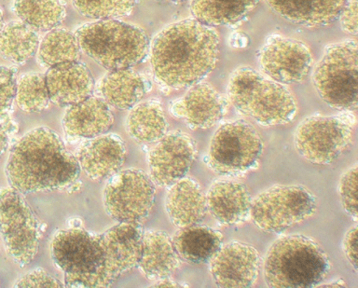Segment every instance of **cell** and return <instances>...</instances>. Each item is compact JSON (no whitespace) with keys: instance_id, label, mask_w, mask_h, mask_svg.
<instances>
[{"instance_id":"1","label":"cell","mask_w":358,"mask_h":288,"mask_svg":"<svg viewBox=\"0 0 358 288\" xmlns=\"http://www.w3.org/2000/svg\"><path fill=\"white\" fill-rule=\"evenodd\" d=\"M220 52L215 27L186 19L173 22L154 38L150 47L154 77L169 89H189L214 70Z\"/></svg>"},{"instance_id":"2","label":"cell","mask_w":358,"mask_h":288,"mask_svg":"<svg viewBox=\"0 0 358 288\" xmlns=\"http://www.w3.org/2000/svg\"><path fill=\"white\" fill-rule=\"evenodd\" d=\"M5 172L10 187L28 194L66 189L77 180L81 170L55 131L38 127L11 148Z\"/></svg>"},{"instance_id":"3","label":"cell","mask_w":358,"mask_h":288,"mask_svg":"<svg viewBox=\"0 0 358 288\" xmlns=\"http://www.w3.org/2000/svg\"><path fill=\"white\" fill-rule=\"evenodd\" d=\"M330 260L318 243L303 235L279 238L264 261V278L274 288L316 287L329 273Z\"/></svg>"},{"instance_id":"4","label":"cell","mask_w":358,"mask_h":288,"mask_svg":"<svg viewBox=\"0 0 358 288\" xmlns=\"http://www.w3.org/2000/svg\"><path fill=\"white\" fill-rule=\"evenodd\" d=\"M81 52L101 66L113 70L133 69L150 53L145 31L120 20H97L75 32Z\"/></svg>"},{"instance_id":"5","label":"cell","mask_w":358,"mask_h":288,"mask_svg":"<svg viewBox=\"0 0 358 288\" xmlns=\"http://www.w3.org/2000/svg\"><path fill=\"white\" fill-rule=\"evenodd\" d=\"M227 94L238 112L262 126L287 124L296 116L289 89L251 67H239L231 73Z\"/></svg>"},{"instance_id":"6","label":"cell","mask_w":358,"mask_h":288,"mask_svg":"<svg viewBox=\"0 0 358 288\" xmlns=\"http://www.w3.org/2000/svg\"><path fill=\"white\" fill-rule=\"evenodd\" d=\"M56 267L63 271L67 287H108L99 235L81 228L61 229L50 243Z\"/></svg>"},{"instance_id":"7","label":"cell","mask_w":358,"mask_h":288,"mask_svg":"<svg viewBox=\"0 0 358 288\" xmlns=\"http://www.w3.org/2000/svg\"><path fill=\"white\" fill-rule=\"evenodd\" d=\"M319 96L330 108L355 111L358 105L357 42L331 44L324 50L313 75Z\"/></svg>"},{"instance_id":"8","label":"cell","mask_w":358,"mask_h":288,"mask_svg":"<svg viewBox=\"0 0 358 288\" xmlns=\"http://www.w3.org/2000/svg\"><path fill=\"white\" fill-rule=\"evenodd\" d=\"M264 150L259 134L243 120L220 126L212 137L208 166L220 175L237 176L256 166Z\"/></svg>"},{"instance_id":"9","label":"cell","mask_w":358,"mask_h":288,"mask_svg":"<svg viewBox=\"0 0 358 288\" xmlns=\"http://www.w3.org/2000/svg\"><path fill=\"white\" fill-rule=\"evenodd\" d=\"M315 211V197L306 187L278 185L252 201L250 215L262 231L281 233L303 222Z\"/></svg>"},{"instance_id":"10","label":"cell","mask_w":358,"mask_h":288,"mask_svg":"<svg viewBox=\"0 0 358 288\" xmlns=\"http://www.w3.org/2000/svg\"><path fill=\"white\" fill-rule=\"evenodd\" d=\"M0 234L6 251L20 267L38 254L41 225L22 193L13 187L0 189Z\"/></svg>"},{"instance_id":"11","label":"cell","mask_w":358,"mask_h":288,"mask_svg":"<svg viewBox=\"0 0 358 288\" xmlns=\"http://www.w3.org/2000/svg\"><path fill=\"white\" fill-rule=\"evenodd\" d=\"M108 179L103 190L106 214L117 223L142 225L155 201L152 179L144 171L133 168L120 171Z\"/></svg>"},{"instance_id":"12","label":"cell","mask_w":358,"mask_h":288,"mask_svg":"<svg viewBox=\"0 0 358 288\" xmlns=\"http://www.w3.org/2000/svg\"><path fill=\"white\" fill-rule=\"evenodd\" d=\"M354 126L347 117H307L296 128L294 144L299 155L312 164H332L348 148Z\"/></svg>"},{"instance_id":"13","label":"cell","mask_w":358,"mask_h":288,"mask_svg":"<svg viewBox=\"0 0 358 288\" xmlns=\"http://www.w3.org/2000/svg\"><path fill=\"white\" fill-rule=\"evenodd\" d=\"M259 61L266 77L284 85L301 82L313 66L312 53L306 44L281 35L268 36Z\"/></svg>"},{"instance_id":"14","label":"cell","mask_w":358,"mask_h":288,"mask_svg":"<svg viewBox=\"0 0 358 288\" xmlns=\"http://www.w3.org/2000/svg\"><path fill=\"white\" fill-rule=\"evenodd\" d=\"M195 158V141L189 134H166L148 154L150 178L157 186L169 187L187 175Z\"/></svg>"},{"instance_id":"15","label":"cell","mask_w":358,"mask_h":288,"mask_svg":"<svg viewBox=\"0 0 358 288\" xmlns=\"http://www.w3.org/2000/svg\"><path fill=\"white\" fill-rule=\"evenodd\" d=\"M210 263V273L218 287H251L259 274V252L248 243L231 242L221 246Z\"/></svg>"},{"instance_id":"16","label":"cell","mask_w":358,"mask_h":288,"mask_svg":"<svg viewBox=\"0 0 358 288\" xmlns=\"http://www.w3.org/2000/svg\"><path fill=\"white\" fill-rule=\"evenodd\" d=\"M143 234L138 224L119 223L99 235L103 267L111 285L138 265Z\"/></svg>"},{"instance_id":"17","label":"cell","mask_w":358,"mask_h":288,"mask_svg":"<svg viewBox=\"0 0 358 288\" xmlns=\"http://www.w3.org/2000/svg\"><path fill=\"white\" fill-rule=\"evenodd\" d=\"M189 89L181 99L171 105L173 116L184 120L194 130L211 128L223 119L228 103L214 87L200 82Z\"/></svg>"},{"instance_id":"18","label":"cell","mask_w":358,"mask_h":288,"mask_svg":"<svg viewBox=\"0 0 358 288\" xmlns=\"http://www.w3.org/2000/svg\"><path fill=\"white\" fill-rule=\"evenodd\" d=\"M45 78L50 102L62 108L78 105L91 97L94 92L92 73L78 61L50 67Z\"/></svg>"},{"instance_id":"19","label":"cell","mask_w":358,"mask_h":288,"mask_svg":"<svg viewBox=\"0 0 358 288\" xmlns=\"http://www.w3.org/2000/svg\"><path fill=\"white\" fill-rule=\"evenodd\" d=\"M80 170L92 180L101 181L120 172L124 164V142L117 134H109L88 139L77 153Z\"/></svg>"},{"instance_id":"20","label":"cell","mask_w":358,"mask_h":288,"mask_svg":"<svg viewBox=\"0 0 358 288\" xmlns=\"http://www.w3.org/2000/svg\"><path fill=\"white\" fill-rule=\"evenodd\" d=\"M206 197L210 214L223 225H238L245 222L250 215V192L245 185L241 182H215L210 187Z\"/></svg>"},{"instance_id":"21","label":"cell","mask_w":358,"mask_h":288,"mask_svg":"<svg viewBox=\"0 0 358 288\" xmlns=\"http://www.w3.org/2000/svg\"><path fill=\"white\" fill-rule=\"evenodd\" d=\"M114 122L110 106L101 98L91 96L70 106L63 117L64 134L72 138L91 139L108 133Z\"/></svg>"},{"instance_id":"22","label":"cell","mask_w":358,"mask_h":288,"mask_svg":"<svg viewBox=\"0 0 358 288\" xmlns=\"http://www.w3.org/2000/svg\"><path fill=\"white\" fill-rule=\"evenodd\" d=\"M169 187L165 209L171 222L179 229L200 225L208 211L200 185L192 178H184Z\"/></svg>"},{"instance_id":"23","label":"cell","mask_w":358,"mask_h":288,"mask_svg":"<svg viewBox=\"0 0 358 288\" xmlns=\"http://www.w3.org/2000/svg\"><path fill=\"white\" fill-rule=\"evenodd\" d=\"M287 21L305 27H322L338 20L346 0H265Z\"/></svg>"},{"instance_id":"24","label":"cell","mask_w":358,"mask_h":288,"mask_svg":"<svg viewBox=\"0 0 358 288\" xmlns=\"http://www.w3.org/2000/svg\"><path fill=\"white\" fill-rule=\"evenodd\" d=\"M179 256L173 240L162 231H144L137 268L151 281L167 278L178 268Z\"/></svg>"},{"instance_id":"25","label":"cell","mask_w":358,"mask_h":288,"mask_svg":"<svg viewBox=\"0 0 358 288\" xmlns=\"http://www.w3.org/2000/svg\"><path fill=\"white\" fill-rule=\"evenodd\" d=\"M100 92L103 99L112 108L129 110L150 91V82L133 69L113 70L102 78Z\"/></svg>"},{"instance_id":"26","label":"cell","mask_w":358,"mask_h":288,"mask_svg":"<svg viewBox=\"0 0 358 288\" xmlns=\"http://www.w3.org/2000/svg\"><path fill=\"white\" fill-rule=\"evenodd\" d=\"M172 240L179 257L192 264L209 263L222 246L220 231L201 225L179 229Z\"/></svg>"},{"instance_id":"27","label":"cell","mask_w":358,"mask_h":288,"mask_svg":"<svg viewBox=\"0 0 358 288\" xmlns=\"http://www.w3.org/2000/svg\"><path fill=\"white\" fill-rule=\"evenodd\" d=\"M259 0H192L193 18L209 27L237 24L245 19Z\"/></svg>"},{"instance_id":"28","label":"cell","mask_w":358,"mask_h":288,"mask_svg":"<svg viewBox=\"0 0 358 288\" xmlns=\"http://www.w3.org/2000/svg\"><path fill=\"white\" fill-rule=\"evenodd\" d=\"M39 36L36 30L21 20L8 22L0 30V57L22 66L36 55Z\"/></svg>"},{"instance_id":"29","label":"cell","mask_w":358,"mask_h":288,"mask_svg":"<svg viewBox=\"0 0 358 288\" xmlns=\"http://www.w3.org/2000/svg\"><path fill=\"white\" fill-rule=\"evenodd\" d=\"M127 130L131 138L137 142L159 141L168 130V122L162 103L150 100L134 106L127 117Z\"/></svg>"},{"instance_id":"30","label":"cell","mask_w":358,"mask_h":288,"mask_svg":"<svg viewBox=\"0 0 358 288\" xmlns=\"http://www.w3.org/2000/svg\"><path fill=\"white\" fill-rule=\"evenodd\" d=\"M13 13L36 31H50L66 19V6L62 0H14Z\"/></svg>"},{"instance_id":"31","label":"cell","mask_w":358,"mask_h":288,"mask_svg":"<svg viewBox=\"0 0 358 288\" xmlns=\"http://www.w3.org/2000/svg\"><path fill=\"white\" fill-rule=\"evenodd\" d=\"M80 47L77 36L63 27L50 30L39 42L38 56L41 66L50 67L80 60Z\"/></svg>"},{"instance_id":"32","label":"cell","mask_w":358,"mask_h":288,"mask_svg":"<svg viewBox=\"0 0 358 288\" xmlns=\"http://www.w3.org/2000/svg\"><path fill=\"white\" fill-rule=\"evenodd\" d=\"M17 106L27 113H38L50 105L46 78L41 73H27L17 80Z\"/></svg>"},{"instance_id":"33","label":"cell","mask_w":358,"mask_h":288,"mask_svg":"<svg viewBox=\"0 0 358 288\" xmlns=\"http://www.w3.org/2000/svg\"><path fill=\"white\" fill-rule=\"evenodd\" d=\"M76 10L87 18L120 20L133 13L134 0H72Z\"/></svg>"},{"instance_id":"34","label":"cell","mask_w":358,"mask_h":288,"mask_svg":"<svg viewBox=\"0 0 358 288\" xmlns=\"http://www.w3.org/2000/svg\"><path fill=\"white\" fill-rule=\"evenodd\" d=\"M357 165L347 170L341 175L338 184V194L344 211L355 221L357 220Z\"/></svg>"},{"instance_id":"35","label":"cell","mask_w":358,"mask_h":288,"mask_svg":"<svg viewBox=\"0 0 358 288\" xmlns=\"http://www.w3.org/2000/svg\"><path fill=\"white\" fill-rule=\"evenodd\" d=\"M17 69L0 66V117L10 112L15 100Z\"/></svg>"},{"instance_id":"36","label":"cell","mask_w":358,"mask_h":288,"mask_svg":"<svg viewBox=\"0 0 358 288\" xmlns=\"http://www.w3.org/2000/svg\"><path fill=\"white\" fill-rule=\"evenodd\" d=\"M14 287H64L59 280L50 275L43 268H36L20 278Z\"/></svg>"},{"instance_id":"37","label":"cell","mask_w":358,"mask_h":288,"mask_svg":"<svg viewBox=\"0 0 358 288\" xmlns=\"http://www.w3.org/2000/svg\"><path fill=\"white\" fill-rule=\"evenodd\" d=\"M358 0H346L338 20L344 32L357 36L358 32Z\"/></svg>"},{"instance_id":"38","label":"cell","mask_w":358,"mask_h":288,"mask_svg":"<svg viewBox=\"0 0 358 288\" xmlns=\"http://www.w3.org/2000/svg\"><path fill=\"white\" fill-rule=\"evenodd\" d=\"M343 250L350 264L357 271V226H352L347 231L343 240Z\"/></svg>"},{"instance_id":"39","label":"cell","mask_w":358,"mask_h":288,"mask_svg":"<svg viewBox=\"0 0 358 288\" xmlns=\"http://www.w3.org/2000/svg\"><path fill=\"white\" fill-rule=\"evenodd\" d=\"M8 145V134L7 129L0 122V157L7 150Z\"/></svg>"},{"instance_id":"40","label":"cell","mask_w":358,"mask_h":288,"mask_svg":"<svg viewBox=\"0 0 358 288\" xmlns=\"http://www.w3.org/2000/svg\"><path fill=\"white\" fill-rule=\"evenodd\" d=\"M151 287H182V285L167 277V278L157 280L155 284L151 285Z\"/></svg>"},{"instance_id":"41","label":"cell","mask_w":358,"mask_h":288,"mask_svg":"<svg viewBox=\"0 0 358 288\" xmlns=\"http://www.w3.org/2000/svg\"><path fill=\"white\" fill-rule=\"evenodd\" d=\"M345 282L343 280H338V281L327 282V284L318 285L316 287H346Z\"/></svg>"},{"instance_id":"42","label":"cell","mask_w":358,"mask_h":288,"mask_svg":"<svg viewBox=\"0 0 358 288\" xmlns=\"http://www.w3.org/2000/svg\"><path fill=\"white\" fill-rule=\"evenodd\" d=\"M3 25H4V13H3V8L0 6V30H1Z\"/></svg>"},{"instance_id":"43","label":"cell","mask_w":358,"mask_h":288,"mask_svg":"<svg viewBox=\"0 0 358 288\" xmlns=\"http://www.w3.org/2000/svg\"><path fill=\"white\" fill-rule=\"evenodd\" d=\"M167 1L173 2V3H179L184 1V0H167Z\"/></svg>"}]
</instances>
